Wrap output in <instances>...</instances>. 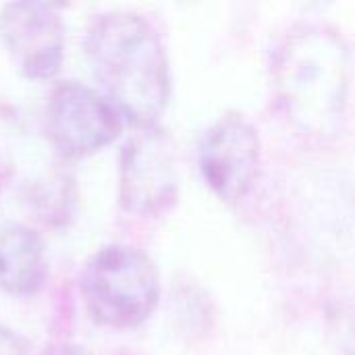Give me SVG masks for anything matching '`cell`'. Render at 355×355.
Returning a JSON list of instances; mask_svg holds the SVG:
<instances>
[{
    "label": "cell",
    "mask_w": 355,
    "mask_h": 355,
    "mask_svg": "<svg viewBox=\"0 0 355 355\" xmlns=\"http://www.w3.org/2000/svg\"><path fill=\"white\" fill-rule=\"evenodd\" d=\"M0 40L19 69L33 81L58 75L64 60V23L48 2H8L0 10Z\"/></svg>",
    "instance_id": "7"
},
{
    "label": "cell",
    "mask_w": 355,
    "mask_h": 355,
    "mask_svg": "<svg viewBox=\"0 0 355 355\" xmlns=\"http://www.w3.org/2000/svg\"><path fill=\"white\" fill-rule=\"evenodd\" d=\"M335 318V335L345 355H355V310H341Z\"/></svg>",
    "instance_id": "9"
},
{
    "label": "cell",
    "mask_w": 355,
    "mask_h": 355,
    "mask_svg": "<svg viewBox=\"0 0 355 355\" xmlns=\"http://www.w3.org/2000/svg\"><path fill=\"white\" fill-rule=\"evenodd\" d=\"M85 54L94 77L125 121L158 125L171 96L166 46L156 27L131 10L96 17L85 35Z\"/></svg>",
    "instance_id": "1"
},
{
    "label": "cell",
    "mask_w": 355,
    "mask_h": 355,
    "mask_svg": "<svg viewBox=\"0 0 355 355\" xmlns=\"http://www.w3.org/2000/svg\"><path fill=\"white\" fill-rule=\"evenodd\" d=\"M48 275L44 243L25 225L0 229V289L15 297L35 295Z\"/></svg>",
    "instance_id": "8"
},
{
    "label": "cell",
    "mask_w": 355,
    "mask_h": 355,
    "mask_svg": "<svg viewBox=\"0 0 355 355\" xmlns=\"http://www.w3.org/2000/svg\"><path fill=\"white\" fill-rule=\"evenodd\" d=\"M46 355H92L85 347L81 345H71V343H64V345H58V347H52L50 352H46Z\"/></svg>",
    "instance_id": "11"
},
{
    "label": "cell",
    "mask_w": 355,
    "mask_h": 355,
    "mask_svg": "<svg viewBox=\"0 0 355 355\" xmlns=\"http://www.w3.org/2000/svg\"><path fill=\"white\" fill-rule=\"evenodd\" d=\"M79 289L96 324L125 331L139 327L156 310L160 275L144 250L112 243L100 248L85 262Z\"/></svg>",
    "instance_id": "3"
},
{
    "label": "cell",
    "mask_w": 355,
    "mask_h": 355,
    "mask_svg": "<svg viewBox=\"0 0 355 355\" xmlns=\"http://www.w3.org/2000/svg\"><path fill=\"white\" fill-rule=\"evenodd\" d=\"M125 119L112 102L96 89L64 81L54 87L46 106V131L52 148L69 160L87 158L123 131Z\"/></svg>",
    "instance_id": "5"
},
{
    "label": "cell",
    "mask_w": 355,
    "mask_h": 355,
    "mask_svg": "<svg viewBox=\"0 0 355 355\" xmlns=\"http://www.w3.org/2000/svg\"><path fill=\"white\" fill-rule=\"evenodd\" d=\"M272 89L287 119L306 133L337 127L349 81V54L343 37L322 25H297L277 44Z\"/></svg>",
    "instance_id": "2"
},
{
    "label": "cell",
    "mask_w": 355,
    "mask_h": 355,
    "mask_svg": "<svg viewBox=\"0 0 355 355\" xmlns=\"http://www.w3.org/2000/svg\"><path fill=\"white\" fill-rule=\"evenodd\" d=\"M0 355H21L17 339L6 335L4 331H0Z\"/></svg>",
    "instance_id": "10"
},
{
    "label": "cell",
    "mask_w": 355,
    "mask_h": 355,
    "mask_svg": "<svg viewBox=\"0 0 355 355\" xmlns=\"http://www.w3.org/2000/svg\"><path fill=\"white\" fill-rule=\"evenodd\" d=\"M179 191L175 144L158 127H139L123 146L119 162V204L135 216H160Z\"/></svg>",
    "instance_id": "4"
},
{
    "label": "cell",
    "mask_w": 355,
    "mask_h": 355,
    "mask_svg": "<svg viewBox=\"0 0 355 355\" xmlns=\"http://www.w3.org/2000/svg\"><path fill=\"white\" fill-rule=\"evenodd\" d=\"M262 160L256 125L239 110L210 123L198 141V164L208 187L227 202L243 200L254 187Z\"/></svg>",
    "instance_id": "6"
}]
</instances>
